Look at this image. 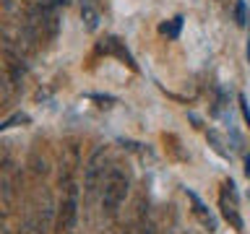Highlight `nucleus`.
Segmentation results:
<instances>
[{
  "label": "nucleus",
  "mask_w": 250,
  "mask_h": 234,
  "mask_svg": "<svg viewBox=\"0 0 250 234\" xmlns=\"http://www.w3.org/2000/svg\"><path fill=\"white\" fill-rule=\"evenodd\" d=\"M76 159L65 164L60 175V185H62V200L58 206V216H55V234H73L76 224H78V182H76Z\"/></svg>",
  "instance_id": "obj_1"
},
{
  "label": "nucleus",
  "mask_w": 250,
  "mask_h": 234,
  "mask_svg": "<svg viewBox=\"0 0 250 234\" xmlns=\"http://www.w3.org/2000/svg\"><path fill=\"white\" fill-rule=\"evenodd\" d=\"M52 226H55V203L52 195L42 190L29 203L26 216L21 221V234H47Z\"/></svg>",
  "instance_id": "obj_2"
},
{
  "label": "nucleus",
  "mask_w": 250,
  "mask_h": 234,
  "mask_svg": "<svg viewBox=\"0 0 250 234\" xmlns=\"http://www.w3.org/2000/svg\"><path fill=\"white\" fill-rule=\"evenodd\" d=\"M128 190H130V179L123 172V167H109L104 182H102V190H99V200H102L104 216H115L120 211V206L128 198Z\"/></svg>",
  "instance_id": "obj_3"
},
{
  "label": "nucleus",
  "mask_w": 250,
  "mask_h": 234,
  "mask_svg": "<svg viewBox=\"0 0 250 234\" xmlns=\"http://www.w3.org/2000/svg\"><path fill=\"white\" fill-rule=\"evenodd\" d=\"M107 151L104 148H97L91 156H89V161H86V167H83V190L89 198H94L99 190H102V182H104V177H107Z\"/></svg>",
  "instance_id": "obj_4"
},
{
  "label": "nucleus",
  "mask_w": 250,
  "mask_h": 234,
  "mask_svg": "<svg viewBox=\"0 0 250 234\" xmlns=\"http://www.w3.org/2000/svg\"><path fill=\"white\" fill-rule=\"evenodd\" d=\"M219 208H222V216L229 221L237 232H242V216H240V203H237V190H234V182L227 179L224 182V190L219 195Z\"/></svg>",
  "instance_id": "obj_5"
},
{
  "label": "nucleus",
  "mask_w": 250,
  "mask_h": 234,
  "mask_svg": "<svg viewBox=\"0 0 250 234\" xmlns=\"http://www.w3.org/2000/svg\"><path fill=\"white\" fill-rule=\"evenodd\" d=\"M188 200L193 203V214H195V218L201 221L203 229H206V232H216V218H214V214L206 208V203H203L195 193H190V190H188Z\"/></svg>",
  "instance_id": "obj_6"
},
{
  "label": "nucleus",
  "mask_w": 250,
  "mask_h": 234,
  "mask_svg": "<svg viewBox=\"0 0 250 234\" xmlns=\"http://www.w3.org/2000/svg\"><path fill=\"white\" fill-rule=\"evenodd\" d=\"M81 19L86 21V29H89V31H94L99 26V11H97V5H94L91 0L81 5Z\"/></svg>",
  "instance_id": "obj_7"
},
{
  "label": "nucleus",
  "mask_w": 250,
  "mask_h": 234,
  "mask_svg": "<svg viewBox=\"0 0 250 234\" xmlns=\"http://www.w3.org/2000/svg\"><path fill=\"white\" fill-rule=\"evenodd\" d=\"M180 29H183V16H175L172 21H167V23H162V26H159V31L164 37H169V39H177Z\"/></svg>",
  "instance_id": "obj_8"
},
{
  "label": "nucleus",
  "mask_w": 250,
  "mask_h": 234,
  "mask_svg": "<svg viewBox=\"0 0 250 234\" xmlns=\"http://www.w3.org/2000/svg\"><path fill=\"white\" fill-rule=\"evenodd\" d=\"M234 19H237V23H242V26L248 23V5H245V0H237V5H234Z\"/></svg>",
  "instance_id": "obj_9"
},
{
  "label": "nucleus",
  "mask_w": 250,
  "mask_h": 234,
  "mask_svg": "<svg viewBox=\"0 0 250 234\" xmlns=\"http://www.w3.org/2000/svg\"><path fill=\"white\" fill-rule=\"evenodd\" d=\"M8 99V78L3 76V70H0V104Z\"/></svg>",
  "instance_id": "obj_10"
},
{
  "label": "nucleus",
  "mask_w": 250,
  "mask_h": 234,
  "mask_svg": "<svg viewBox=\"0 0 250 234\" xmlns=\"http://www.w3.org/2000/svg\"><path fill=\"white\" fill-rule=\"evenodd\" d=\"M240 109H242V117H245V122L250 125V109H248V99L240 97Z\"/></svg>",
  "instance_id": "obj_11"
},
{
  "label": "nucleus",
  "mask_w": 250,
  "mask_h": 234,
  "mask_svg": "<svg viewBox=\"0 0 250 234\" xmlns=\"http://www.w3.org/2000/svg\"><path fill=\"white\" fill-rule=\"evenodd\" d=\"M136 234H156V229H154V224L146 221V224H141L138 229H136Z\"/></svg>",
  "instance_id": "obj_12"
},
{
  "label": "nucleus",
  "mask_w": 250,
  "mask_h": 234,
  "mask_svg": "<svg viewBox=\"0 0 250 234\" xmlns=\"http://www.w3.org/2000/svg\"><path fill=\"white\" fill-rule=\"evenodd\" d=\"M0 234H11V226H8V218L0 214Z\"/></svg>",
  "instance_id": "obj_13"
},
{
  "label": "nucleus",
  "mask_w": 250,
  "mask_h": 234,
  "mask_svg": "<svg viewBox=\"0 0 250 234\" xmlns=\"http://www.w3.org/2000/svg\"><path fill=\"white\" fill-rule=\"evenodd\" d=\"M245 175H248V179H250V154L245 156Z\"/></svg>",
  "instance_id": "obj_14"
},
{
  "label": "nucleus",
  "mask_w": 250,
  "mask_h": 234,
  "mask_svg": "<svg viewBox=\"0 0 250 234\" xmlns=\"http://www.w3.org/2000/svg\"><path fill=\"white\" fill-rule=\"evenodd\" d=\"M248 60H250V42H248Z\"/></svg>",
  "instance_id": "obj_15"
}]
</instances>
